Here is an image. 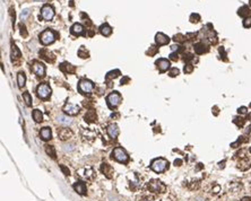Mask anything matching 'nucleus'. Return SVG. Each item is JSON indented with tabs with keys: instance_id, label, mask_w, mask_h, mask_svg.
Returning a JSON list of instances; mask_svg holds the SVG:
<instances>
[{
	"instance_id": "obj_6",
	"label": "nucleus",
	"mask_w": 251,
	"mask_h": 201,
	"mask_svg": "<svg viewBox=\"0 0 251 201\" xmlns=\"http://www.w3.org/2000/svg\"><path fill=\"white\" fill-rule=\"evenodd\" d=\"M54 40H55V34L50 30L44 31V32L40 35L41 43H42V44H44V45L50 44V43H52Z\"/></svg>"
},
{
	"instance_id": "obj_54",
	"label": "nucleus",
	"mask_w": 251,
	"mask_h": 201,
	"mask_svg": "<svg viewBox=\"0 0 251 201\" xmlns=\"http://www.w3.org/2000/svg\"><path fill=\"white\" fill-rule=\"evenodd\" d=\"M241 201H251V199L249 197H244V198L241 199Z\"/></svg>"
},
{
	"instance_id": "obj_44",
	"label": "nucleus",
	"mask_w": 251,
	"mask_h": 201,
	"mask_svg": "<svg viewBox=\"0 0 251 201\" xmlns=\"http://www.w3.org/2000/svg\"><path fill=\"white\" fill-rule=\"evenodd\" d=\"M219 53H221V56L223 57V60H224V61H226V60H227V58H226V53H225V51H224V48H223V46H221V48H219Z\"/></svg>"
},
{
	"instance_id": "obj_18",
	"label": "nucleus",
	"mask_w": 251,
	"mask_h": 201,
	"mask_svg": "<svg viewBox=\"0 0 251 201\" xmlns=\"http://www.w3.org/2000/svg\"><path fill=\"white\" fill-rule=\"evenodd\" d=\"M128 180H129L130 186H131V188H135V186L139 185V179H138V176L136 175V173H129Z\"/></svg>"
},
{
	"instance_id": "obj_29",
	"label": "nucleus",
	"mask_w": 251,
	"mask_h": 201,
	"mask_svg": "<svg viewBox=\"0 0 251 201\" xmlns=\"http://www.w3.org/2000/svg\"><path fill=\"white\" fill-rule=\"evenodd\" d=\"M33 119L35 122H41L42 121V119H43V114H42V112L40 111V110H34L33 111Z\"/></svg>"
},
{
	"instance_id": "obj_34",
	"label": "nucleus",
	"mask_w": 251,
	"mask_h": 201,
	"mask_svg": "<svg viewBox=\"0 0 251 201\" xmlns=\"http://www.w3.org/2000/svg\"><path fill=\"white\" fill-rule=\"evenodd\" d=\"M23 97H24V100H25V102H26V104L28 105V106H31L32 105V97H31V95H30V93H24L23 94Z\"/></svg>"
},
{
	"instance_id": "obj_51",
	"label": "nucleus",
	"mask_w": 251,
	"mask_h": 201,
	"mask_svg": "<svg viewBox=\"0 0 251 201\" xmlns=\"http://www.w3.org/2000/svg\"><path fill=\"white\" fill-rule=\"evenodd\" d=\"M219 190H221L219 185H215L214 189H213V192H214V193H218V192H219Z\"/></svg>"
},
{
	"instance_id": "obj_55",
	"label": "nucleus",
	"mask_w": 251,
	"mask_h": 201,
	"mask_svg": "<svg viewBox=\"0 0 251 201\" xmlns=\"http://www.w3.org/2000/svg\"><path fill=\"white\" fill-rule=\"evenodd\" d=\"M224 164H225V160H223L222 163H219V168H223V167H224Z\"/></svg>"
},
{
	"instance_id": "obj_28",
	"label": "nucleus",
	"mask_w": 251,
	"mask_h": 201,
	"mask_svg": "<svg viewBox=\"0 0 251 201\" xmlns=\"http://www.w3.org/2000/svg\"><path fill=\"white\" fill-rule=\"evenodd\" d=\"M250 9H249V7H247V6H242V7L238 10V14H239V16H241V17H247V16L250 15Z\"/></svg>"
},
{
	"instance_id": "obj_57",
	"label": "nucleus",
	"mask_w": 251,
	"mask_h": 201,
	"mask_svg": "<svg viewBox=\"0 0 251 201\" xmlns=\"http://www.w3.org/2000/svg\"><path fill=\"white\" fill-rule=\"evenodd\" d=\"M200 168H203V164H198V166H197V170H200Z\"/></svg>"
},
{
	"instance_id": "obj_5",
	"label": "nucleus",
	"mask_w": 251,
	"mask_h": 201,
	"mask_svg": "<svg viewBox=\"0 0 251 201\" xmlns=\"http://www.w3.org/2000/svg\"><path fill=\"white\" fill-rule=\"evenodd\" d=\"M107 102L109 108L113 110V108H115L121 103V96H120V94H119L118 92H113V93H111L110 95L107 97Z\"/></svg>"
},
{
	"instance_id": "obj_21",
	"label": "nucleus",
	"mask_w": 251,
	"mask_h": 201,
	"mask_svg": "<svg viewBox=\"0 0 251 201\" xmlns=\"http://www.w3.org/2000/svg\"><path fill=\"white\" fill-rule=\"evenodd\" d=\"M71 33L74 34V35H81V34H83L84 33V27H83V25L78 24V23L74 24V25L71 26Z\"/></svg>"
},
{
	"instance_id": "obj_56",
	"label": "nucleus",
	"mask_w": 251,
	"mask_h": 201,
	"mask_svg": "<svg viewBox=\"0 0 251 201\" xmlns=\"http://www.w3.org/2000/svg\"><path fill=\"white\" fill-rule=\"evenodd\" d=\"M144 201H159V200H157V199H145Z\"/></svg>"
},
{
	"instance_id": "obj_9",
	"label": "nucleus",
	"mask_w": 251,
	"mask_h": 201,
	"mask_svg": "<svg viewBox=\"0 0 251 201\" xmlns=\"http://www.w3.org/2000/svg\"><path fill=\"white\" fill-rule=\"evenodd\" d=\"M63 111H65V113L68 114V115H75V114H77L78 112H79V106L75 104H71V103H67V104L65 105V108H63Z\"/></svg>"
},
{
	"instance_id": "obj_45",
	"label": "nucleus",
	"mask_w": 251,
	"mask_h": 201,
	"mask_svg": "<svg viewBox=\"0 0 251 201\" xmlns=\"http://www.w3.org/2000/svg\"><path fill=\"white\" fill-rule=\"evenodd\" d=\"M19 27H21V33H22L23 36H27V32H26L25 26H24L23 24H21V25H19Z\"/></svg>"
},
{
	"instance_id": "obj_26",
	"label": "nucleus",
	"mask_w": 251,
	"mask_h": 201,
	"mask_svg": "<svg viewBox=\"0 0 251 201\" xmlns=\"http://www.w3.org/2000/svg\"><path fill=\"white\" fill-rule=\"evenodd\" d=\"M19 57H21V51L18 50V48L15 44L11 45V60L14 61V60L18 59Z\"/></svg>"
},
{
	"instance_id": "obj_40",
	"label": "nucleus",
	"mask_w": 251,
	"mask_h": 201,
	"mask_svg": "<svg viewBox=\"0 0 251 201\" xmlns=\"http://www.w3.org/2000/svg\"><path fill=\"white\" fill-rule=\"evenodd\" d=\"M243 26L245 27V28H249V27H251V17H247V18H244Z\"/></svg>"
},
{
	"instance_id": "obj_31",
	"label": "nucleus",
	"mask_w": 251,
	"mask_h": 201,
	"mask_svg": "<svg viewBox=\"0 0 251 201\" xmlns=\"http://www.w3.org/2000/svg\"><path fill=\"white\" fill-rule=\"evenodd\" d=\"M45 153L48 154L49 156H51L52 158H55V150H54V147L53 146H45Z\"/></svg>"
},
{
	"instance_id": "obj_7",
	"label": "nucleus",
	"mask_w": 251,
	"mask_h": 201,
	"mask_svg": "<svg viewBox=\"0 0 251 201\" xmlns=\"http://www.w3.org/2000/svg\"><path fill=\"white\" fill-rule=\"evenodd\" d=\"M36 93H37V96L40 97V98L45 100V98H48V97L51 95V88H50V86H49L48 84H41V85H39V87H37Z\"/></svg>"
},
{
	"instance_id": "obj_39",
	"label": "nucleus",
	"mask_w": 251,
	"mask_h": 201,
	"mask_svg": "<svg viewBox=\"0 0 251 201\" xmlns=\"http://www.w3.org/2000/svg\"><path fill=\"white\" fill-rule=\"evenodd\" d=\"M179 74H180V70H179L178 68H172L170 70V72H169L170 77H175V76H178Z\"/></svg>"
},
{
	"instance_id": "obj_35",
	"label": "nucleus",
	"mask_w": 251,
	"mask_h": 201,
	"mask_svg": "<svg viewBox=\"0 0 251 201\" xmlns=\"http://www.w3.org/2000/svg\"><path fill=\"white\" fill-rule=\"evenodd\" d=\"M119 75H120V71L119 70H114V71H110L109 74L107 75V79L110 78H117Z\"/></svg>"
},
{
	"instance_id": "obj_15",
	"label": "nucleus",
	"mask_w": 251,
	"mask_h": 201,
	"mask_svg": "<svg viewBox=\"0 0 251 201\" xmlns=\"http://www.w3.org/2000/svg\"><path fill=\"white\" fill-rule=\"evenodd\" d=\"M77 173L81 175V176L86 177V179H91V177H93V175H94V171H93V168L91 167H85V168H81V170H78Z\"/></svg>"
},
{
	"instance_id": "obj_17",
	"label": "nucleus",
	"mask_w": 251,
	"mask_h": 201,
	"mask_svg": "<svg viewBox=\"0 0 251 201\" xmlns=\"http://www.w3.org/2000/svg\"><path fill=\"white\" fill-rule=\"evenodd\" d=\"M75 191L79 194H85L86 193V184L84 182H76L74 184Z\"/></svg>"
},
{
	"instance_id": "obj_2",
	"label": "nucleus",
	"mask_w": 251,
	"mask_h": 201,
	"mask_svg": "<svg viewBox=\"0 0 251 201\" xmlns=\"http://www.w3.org/2000/svg\"><path fill=\"white\" fill-rule=\"evenodd\" d=\"M147 188L149 189V191L154 192V193H163L166 190V186L159 180H152V181H149L147 184Z\"/></svg>"
},
{
	"instance_id": "obj_11",
	"label": "nucleus",
	"mask_w": 251,
	"mask_h": 201,
	"mask_svg": "<svg viewBox=\"0 0 251 201\" xmlns=\"http://www.w3.org/2000/svg\"><path fill=\"white\" fill-rule=\"evenodd\" d=\"M33 71L36 76H39V77H43V76L45 75V67L41 64V62H34Z\"/></svg>"
},
{
	"instance_id": "obj_10",
	"label": "nucleus",
	"mask_w": 251,
	"mask_h": 201,
	"mask_svg": "<svg viewBox=\"0 0 251 201\" xmlns=\"http://www.w3.org/2000/svg\"><path fill=\"white\" fill-rule=\"evenodd\" d=\"M156 66H157V68H159V70L161 72H164V71H166L170 68L171 64L170 61L167 59H159L156 61Z\"/></svg>"
},
{
	"instance_id": "obj_47",
	"label": "nucleus",
	"mask_w": 251,
	"mask_h": 201,
	"mask_svg": "<svg viewBox=\"0 0 251 201\" xmlns=\"http://www.w3.org/2000/svg\"><path fill=\"white\" fill-rule=\"evenodd\" d=\"M170 59L173 60V61H177V60L179 59V57H178V53H171V54H170Z\"/></svg>"
},
{
	"instance_id": "obj_4",
	"label": "nucleus",
	"mask_w": 251,
	"mask_h": 201,
	"mask_svg": "<svg viewBox=\"0 0 251 201\" xmlns=\"http://www.w3.org/2000/svg\"><path fill=\"white\" fill-rule=\"evenodd\" d=\"M112 157H113L115 160L120 162V163H127L128 159H129L128 154L125 152V149L120 148V147H117V148L112 152Z\"/></svg>"
},
{
	"instance_id": "obj_32",
	"label": "nucleus",
	"mask_w": 251,
	"mask_h": 201,
	"mask_svg": "<svg viewBox=\"0 0 251 201\" xmlns=\"http://www.w3.org/2000/svg\"><path fill=\"white\" fill-rule=\"evenodd\" d=\"M233 122L235 123L238 127L242 128L243 127L244 122H245V120L243 119V118H240V116H236V118H234V120H233Z\"/></svg>"
},
{
	"instance_id": "obj_38",
	"label": "nucleus",
	"mask_w": 251,
	"mask_h": 201,
	"mask_svg": "<svg viewBox=\"0 0 251 201\" xmlns=\"http://www.w3.org/2000/svg\"><path fill=\"white\" fill-rule=\"evenodd\" d=\"M173 40L175 42H183L185 40V36L182 35V34H177V35H174Z\"/></svg>"
},
{
	"instance_id": "obj_8",
	"label": "nucleus",
	"mask_w": 251,
	"mask_h": 201,
	"mask_svg": "<svg viewBox=\"0 0 251 201\" xmlns=\"http://www.w3.org/2000/svg\"><path fill=\"white\" fill-rule=\"evenodd\" d=\"M41 16H42V18L45 19V20H51V19L53 18V16H54L53 8H52L51 6H49V5L43 6L42 10H41Z\"/></svg>"
},
{
	"instance_id": "obj_20",
	"label": "nucleus",
	"mask_w": 251,
	"mask_h": 201,
	"mask_svg": "<svg viewBox=\"0 0 251 201\" xmlns=\"http://www.w3.org/2000/svg\"><path fill=\"white\" fill-rule=\"evenodd\" d=\"M60 69H61L65 74H73V72H75V67L74 66L67 64V62H63V64H60Z\"/></svg>"
},
{
	"instance_id": "obj_46",
	"label": "nucleus",
	"mask_w": 251,
	"mask_h": 201,
	"mask_svg": "<svg viewBox=\"0 0 251 201\" xmlns=\"http://www.w3.org/2000/svg\"><path fill=\"white\" fill-rule=\"evenodd\" d=\"M238 112H239L240 114H245V113H247V108H245V106H241V108H238Z\"/></svg>"
},
{
	"instance_id": "obj_25",
	"label": "nucleus",
	"mask_w": 251,
	"mask_h": 201,
	"mask_svg": "<svg viewBox=\"0 0 251 201\" xmlns=\"http://www.w3.org/2000/svg\"><path fill=\"white\" fill-rule=\"evenodd\" d=\"M85 121L88 123L95 122L96 121V113L94 111H88L85 114Z\"/></svg>"
},
{
	"instance_id": "obj_27",
	"label": "nucleus",
	"mask_w": 251,
	"mask_h": 201,
	"mask_svg": "<svg viewBox=\"0 0 251 201\" xmlns=\"http://www.w3.org/2000/svg\"><path fill=\"white\" fill-rule=\"evenodd\" d=\"M58 122H59L60 124H63V126H69L73 121H71L70 118H68V116L66 115H59L58 116Z\"/></svg>"
},
{
	"instance_id": "obj_37",
	"label": "nucleus",
	"mask_w": 251,
	"mask_h": 201,
	"mask_svg": "<svg viewBox=\"0 0 251 201\" xmlns=\"http://www.w3.org/2000/svg\"><path fill=\"white\" fill-rule=\"evenodd\" d=\"M199 20H200V15H198V14H191V16H190V22L198 23Z\"/></svg>"
},
{
	"instance_id": "obj_59",
	"label": "nucleus",
	"mask_w": 251,
	"mask_h": 201,
	"mask_svg": "<svg viewBox=\"0 0 251 201\" xmlns=\"http://www.w3.org/2000/svg\"><path fill=\"white\" fill-rule=\"evenodd\" d=\"M250 154H251V147H250Z\"/></svg>"
},
{
	"instance_id": "obj_13",
	"label": "nucleus",
	"mask_w": 251,
	"mask_h": 201,
	"mask_svg": "<svg viewBox=\"0 0 251 201\" xmlns=\"http://www.w3.org/2000/svg\"><path fill=\"white\" fill-rule=\"evenodd\" d=\"M155 42L156 44L159 45H165L167 44L169 42H170V38H169V36H166L165 34L163 33H157L155 36Z\"/></svg>"
},
{
	"instance_id": "obj_19",
	"label": "nucleus",
	"mask_w": 251,
	"mask_h": 201,
	"mask_svg": "<svg viewBox=\"0 0 251 201\" xmlns=\"http://www.w3.org/2000/svg\"><path fill=\"white\" fill-rule=\"evenodd\" d=\"M40 136H41V138H42L43 140H49V139H51V136H52L51 129H50V128H48V127H45V128H43V129H41Z\"/></svg>"
},
{
	"instance_id": "obj_48",
	"label": "nucleus",
	"mask_w": 251,
	"mask_h": 201,
	"mask_svg": "<svg viewBox=\"0 0 251 201\" xmlns=\"http://www.w3.org/2000/svg\"><path fill=\"white\" fill-rule=\"evenodd\" d=\"M130 79H129V77H123V78L121 79V82H120V84H121V85H126V84H127V82H129Z\"/></svg>"
},
{
	"instance_id": "obj_53",
	"label": "nucleus",
	"mask_w": 251,
	"mask_h": 201,
	"mask_svg": "<svg viewBox=\"0 0 251 201\" xmlns=\"http://www.w3.org/2000/svg\"><path fill=\"white\" fill-rule=\"evenodd\" d=\"M245 133H247V134L248 133H251V124L247 128V130H245Z\"/></svg>"
},
{
	"instance_id": "obj_60",
	"label": "nucleus",
	"mask_w": 251,
	"mask_h": 201,
	"mask_svg": "<svg viewBox=\"0 0 251 201\" xmlns=\"http://www.w3.org/2000/svg\"><path fill=\"white\" fill-rule=\"evenodd\" d=\"M250 108H251V104H250Z\"/></svg>"
},
{
	"instance_id": "obj_33",
	"label": "nucleus",
	"mask_w": 251,
	"mask_h": 201,
	"mask_svg": "<svg viewBox=\"0 0 251 201\" xmlns=\"http://www.w3.org/2000/svg\"><path fill=\"white\" fill-rule=\"evenodd\" d=\"M78 56L81 57V58H83V59H87L89 57V54L85 49H84V46H81V48L79 49V51H78Z\"/></svg>"
},
{
	"instance_id": "obj_12",
	"label": "nucleus",
	"mask_w": 251,
	"mask_h": 201,
	"mask_svg": "<svg viewBox=\"0 0 251 201\" xmlns=\"http://www.w3.org/2000/svg\"><path fill=\"white\" fill-rule=\"evenodd\" d=\"M107 134H109V137L112 138V139H115V138L118 137L119 132H120L118 126H117V124H114V123L110 124V126L107 127Z\"/></svg>"
},
{
	"instance_id": "obj_49",
	"label": "nucleus",
	"mask_w": 251,
	"mask_h": 201,
	"mask_svg": "<svg viewBox=\"0 0 251 201\" xmlns=\"http://www.w3.org/2000/svg\"><path fill=\"white\" fill-rule=\"evenodd\" d=\"M174 165H175V166H181V165H182V160H181L180 158L175 159L174 160Z\"/></svg>"
},
{
	"instance_id": "obj_58",
	"label": "nucleus",
	"mask_w": 251,
	"mask_h": 201,
	"mask_svg": "<svg viewBox=\"0 0 251 201\" xmlns=\"http://www.w3.org/2000/svg\"><path fill=\"white\" fill-rule=\"evenodd\" d=\"M249 4H250V6H251V0H249Z\"/></svg>"
},
{
	"instance_id": "obj_3",
	"label": "nucleus",
	"mask_w": 251,
	"mask_h": 201,
	"mask_svg": "<svg viewBox=\"0 0 251 201\" xmlns=\"http://www.w3.org/2000/svg\"><path fill=\"white\" fill-rule=\"evenodd\" d=\"M78 90L83 94H91L94 90V84L91 80L81 79V80H79V84H78Z\"/></svg>"
},
{
	"instance_id": "obj_41",
	"label": "nucleus",
	"mask_w": 251,
	"mask_h": 201,
	"mask_svg": "<svg viewBox=\"0 0 251 201\" xmlns=\"http://www.w3.org/2000/svg\"><path fill=\"white\" fill-rule=\"evenodd\" d=\"M193 70V66L191 64H187V66H185V74H190Z\"/></svg>"
},
{
	"instance_id": "obj_1",
	"label": "nucleus",
	"mask_w": 251,
	"mask_h": 201,
	"mask_svg": "<svg viewBox=\"0 0 251 201\" xmlns=\"http://www.w3.org/2000/svg\"><path fill=\"white\" fill-rule=\"evenodd\" d=\"M151 167L156 173H162V172H164L166 168L169 167V162L164 159V158H156V159L152 162Z\"/></svg>"
},
{
	"instance_id": "obj_50",
	"label": "nucleus",
	"mask_w": 251,
	"mask_h": 201,
	"mask_svg": "<svg viewBox=\"0 0 251 201\" xmlns=\"http://www.w3.org/2000/svg\"><path fill=\"white\" fill-rule=\"evenodd\" d=\"M171 49H172V51H180L181 46H179V45H172Z\"/></svg>"
},
{
	"instance_id": "obj_16",
	"label": "nucleus",
	"mask_w": 251,
	"mask_h": 201,
	"mask_svg": "<svg viewBox=\"0 0 251 201\" xmlns=\"http://www.w3.org/2000/svg\"><path fill=\"white\" fill-rule=\"evenodd\" d=\"M207 51H208V46L206 44H204L203 42L195 44V52L197 54H203V53H206Z\"/></svg>"
},
{
	"instance_id": "obj_24",
	"label": "nucleus",
	"mask_w": 251,
	"mask_h": 201,
	"mask_svg": "<svg viewBox=\"0 0 251 201\" xmlns=\"http://www.w3.org/2000/svg\"><path fill=\"white\" fill-rule=\"evenodd\" d=\"M250 166H251V160L247 159V158H244L243 160H241L240 163L238 164V167L240 168V170H242V171H247Z\"/></svg>"
},
{
	"instance_id": "obj_42",
	"label": "nucleus",
	"mask_w": 251,
	"mask_h": 201,
	"mask_svg": "<svg viewBox=\"0 0 251 201\" xmlns=\"http://www.w3.org/2000/svg\"><path fill=\"white\" fill-rule=\"evenodd\" d=\"M60 168H61V171L63 172V174H65V175H69V174H70V171H69V168L66 167L65 165H60Z\"/></svg>"
},
{
	"instance_id": "obj_52",
	"label": "nucleus",
	"mask_w": 251,
	"mask_h": 201,
	"mask_svg": "<svg viewBox=\"0 0 251 201\" xmlns=\"http://www.w3.org/2000/svg\"><path fill=\"white\" fill-rule=\"evenodd\" d=\"M213 113H214V115H218V108L217 106H214V108H213Z\"/></svg>"
},
{
	"instance_id": "obj_14",
	"label": "nucleus",
	"mask_w": 251,
	"mask_h": 201,
	"mask_svg": "<svg viewBox=\"0 0 251 201\" xmlns=\"http://www.w3.org/2000/svg\"><path fill=\"white\" fill-rule=\"evenodd\" d=\"M101 171H102V173L107 176V179H111V177H112L113 170H112V167H111L109 164H107V163H102V164H101Z\"/></svg>"
},
{
	"instance_id": "obj_30",
	"label": "nucleus",
	"mask_w": 251,
	"mask_h": 201,
	"mask_svg": "<svg viewBox=\"0 0 251 201\" xmlns=\"http://www.w3.org/2000/svg\"><path fill=\"white\" fill-rule=\"evenodd\" d=\"M25 82H26L25 74H24V72H19L18 76H17V82H18V87H21V88H22L23 86L25 85Z\"/></svg>"
},
{
	"instance_id": "obj_43",
	"label": "nucleus",
	"mask_w": 251,
	"mask_h": 201,
	"mask_svg": "<svg viewBox=\"0 0 251 201\" xmlns=\"http://www.w3.org/2000/svg\"><path fill=\"white\" fill-rule=\"evenodd\" d=\"M28 15H30V10H28V9H25V10L22 13V15H21V18H22V20H23V19H26V17H27Z\"/></svg>"
},
{
	"instance_id": "obj_36",
	"label": "nucleus",
	"mask_w": 251,
	"mask_h": 201,
	"mask_svg": "<svg viewBox=\"0 0 251 201\" xmlns=\"http://www.w3.org/2000/svg\"><path fill=\"white\" fill-rule=\"evenodd\" d=\"M157 52H159V48H155V46H151V48H149V50H148L146 53H147L148 56H154V54H156Z\"/></svg>"
},
{
	"instance_id": "obj_22",
	"label": "nucleus",
	"mask_w": 251,
	"mask_h": 201,
	"mask_svg": "<svg viewBox=\"0 0 251 201\" xmlns=\"http://www.w3.org/2000/svg\"><path fill=\"white\" fill-rule=\"evenodd\" d=\"M100 33L102 34V35H104V36H109V35H111V33H112V28H111V26L109 24H103V25H101L100 27Z\"/></svg>"
},
{
	"instance_id": "obj_23",
	"label": "nucleus",
	"mask_w": 251,
	"mask_h": 201,
	"mask_svg": "<svg viewBox=\"0 0 251 201\" xmlns=\"http://www.w3.org/2000/svg\"><path fill=\"white\" fill-rule=\"evenodd\" d=\"M58 136H59L61 140H66V139H69L73 136V132L70 130H68V129H63V130L58 132Z\"/></svg>"
}]
</instances>
